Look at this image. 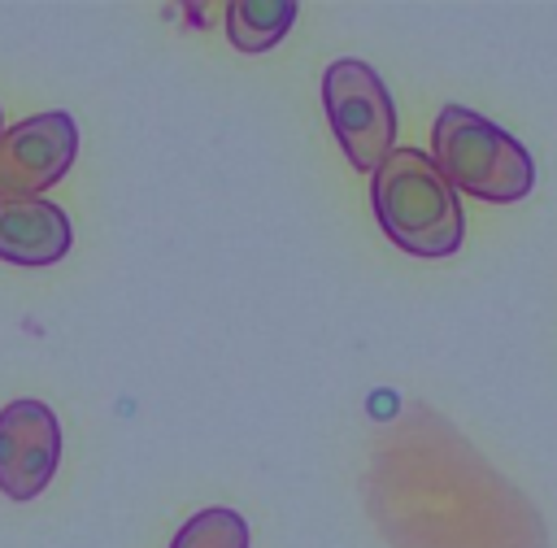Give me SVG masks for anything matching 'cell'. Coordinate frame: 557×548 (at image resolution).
<instances>
[{
  "mask_svg": "<svg viewBox=\"0 0 557 548\" xmlns=\"http://www.w3.org/2000/svg\"><path fill=\"white\" fill-rule=\"evenodd\" d=\"M296 22L292 0H231L226 4V35L239 52H270Z\"/></svg>",
  "mask_w": 557,
  "mask_h": 548,
  "instance_id": "7",
  "label": "cell"
},
{
  "mask_svg": "<svg viewBox=\"0 0 557 548\" xmlns=\"http://www.w3.org/2000/svg\"><path fill=\"white\" fill-rule=\"evenodd\" d=\"M170 548H248V522L235 509H200L174 531Z\"/></svg>",
  "mask_w": 557,
  "mask_h": 548,
  "instance_id": "8",
  "label": "cell"
},
{
  "mask_svg": "<svg viewBox=\"0 0 557 548\" xmlns=\"http://www.w3.org/2000/svg\"><path fill=\"white\" fill-rule=\"evenodd\" d=\"M431 161L453 191L487 204H513L535 187L531 152L496 122L466 104H444L431 126Z\"/></svg>",
  "mask_w": 557,
  "mask_h": 548,
  "instance_id": "2",
  "label": "cell"
},
{
  "mask_svg": "<svg viewBox=\"0 0 557 548\" xmlns=\"http://www.w3.org/2000/svg\"><path fill=\"white\" fill-rule=\"evenodd\" d=\"M78 152V126L70 113H35L0 135V200H30L48 191Z\"/></svg>",
  "mask_w": 557,
  "mask_h": 548,
  "instance_id": "4",
  "label": "cell"
},
{
  "mask_svg": "<svg viewBox=\"0 0 557 548\" xmlns=\"http://www.w3.org/2000/svg\"><path fill=\"white\" fill-rule=\"evenodd\" d=\"M370 204L383 235L413 257H453L466 239L461 200L435 170L431 152L392 148L370 183Z\"/></svg>",
  "mask_w": 557,
  "mask_h": 548,
  "instance_id": "1",
  "label": "cell"
},
{
  "mask_svg": "<svg viewBox=\"0 0 557 548\" xmlns=\"http://www.w3.org/2000/svg\"><path fill=\"white\" fill-rule=\"evenodd\" d=\"M0 122H4V117H0ZM0 135H4V126H0Z\"/></svg>",
  "mask_w": 557,
  "mask_h": 548,
  "instance_id": "9",
  "label": "cell"
},
{
  "mask_svg": "<svg viewBox=\"0 0 557 548\" xmlns=\"http://www.w3.org/2000/svg\"><path fill=\"white\" fill-rule=\"evenodd\" d=\"M61 465V422L44 400H9L0 409V491L35 500Z\"/></svg>",
  "mask_w": 557,
  "mask_h": 548,
  "instance_id": "5",
  "label": "cell"
},
{
  "mask_svg": "<svg viewBox=\"0 0 557 548\" xmlns=\"http://www.w3.org/2000/svg\"><path fill=\"white\" fill-rule=\"evenodd\" d=\"M74 226L61 204L30 196V200H0V261L9 265H52L70 252Z\"/></svg>",
  "mask_w": 557,
  "mask_h": 548,
  "instance_id": "6",
  "label": "cell"
},
{
  "mask_svg": "<svg viewBox=\"0 0 557 548\" xmlns=\"http://www.w3.org/2000/svg\"><path fill=\"white\" fill-rule=\"evenodd\" d=\"M322 109L352 170L374 174L396 148V104L374 65L352 57L331 61L322 74Z\"/></svg>",
  "mask_w": 557,
  "mask_h": 548,
  "instance_id": "3",
  "label": "cell"
}]
</instances>
